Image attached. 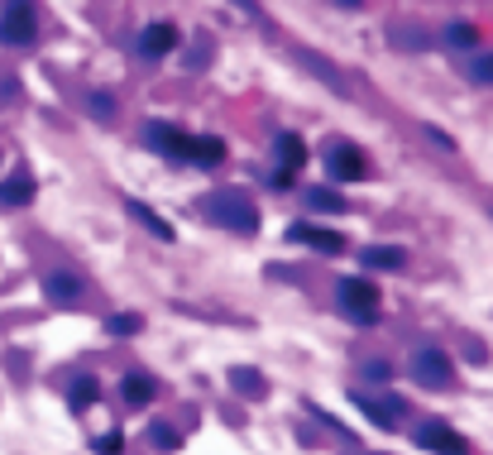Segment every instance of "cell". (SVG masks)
<instances>
[{"instance_id":"obj_1","label":"cell","mask_w":493,"mask_h":455,"mask_svg":"<svg viewBox=\"0 0 493 455\" xmlns=\"http://www.w3.org/2000/svg\"><path fill=\"white\" fill-rule=\"evenodd\" d=\"M207 216L216 226H226V230H235V235H254L259 230V207L245 197V192H216V197H207Z\"/></svg>"},{"instance_id":"obj_5","label":"cell","mask_w":493,"mask_h":455,"mask_svg":"<svg viewBox=\"0 0 493 455\" xmlns=\"http://www.w3.org/2000/svg\"><path fill=\"white\" fill-rule=\"evenodd\" d=\"M144 140H149V149H159L163 159H173V163H192V134H182L178 125L154 121V125L144 130Z\"/></svg>"},{"instance_id":"obj_16","label":"cell","mask_w":493,"mask_h":455,"mask_svg":"<svg viewBox=\"0 0 493 455\" xmlns=\"http://www.w3.org/2000/svg\"><path fill=\"white\" fill-rule=\"evenodd\" d=\"M307 211H321V216H345V197L331 192V188H307Z\"/></svg>"},{"instance_id":"obj_24","label":"cell","mask_w":493,"mask_h":455,"mask_svg":"<svg viewBox=\"0 0 493 455\" xmlns=\"http://www.w3.org/2000/svg\"><path fill=\"white\" fill-rule=\"evenodd\" d=\"M469 82H479V87H493V53L469 63Z\"/></svg>"},{"instance_id":"obj_23","label":"cell","mask_w":493,"mask_h":455,"mask_svg":"<svg viewBox=\"0 0 493 455\" xmlns=\"http://www.w3.org/2000/svg\"><path fill=\"white\" fill-rule=\"evenodd\" d=\"M149 441H154L159 450H178V446H182V441H178V431H173V427H163V422L149 427Z\"/></svg>"},{"instance_id":"obj_20","label":"cell","mask_w":493,"mask_h":455,"mask_svg":"<svg viewBox=\"0 0 493 455\" xmlns=\"http://www.w3.org/2000/svg\"><path fill=\"white\" fill-rule=\"evenodd\" d=\"M230 383H235V389H240L245 398H259V393H264V383H259V374H254V369H235Z\"/></svg>"},{"instance_id":"obj_12","label":"cell","mask_w":493,"mask_h":455,"mask_svg":"<svg viewBox=\"0 0 493 455\" xmlns=\"http://www.w3.org/2000/svg\"><path fill=\"white\" fill-rule=\"evenodd\" d=\"M44 288H48V297H53L58 307H72V302L82 297V283H77L72 274H48V278H44Z\"/></svg>"},{"instance_id":"obj_21","label":"cell","mask_w":493,"mask_h":455,"mask_svg":"<svg viewBox=\"0 0 493 455\" xmlns=\"http://www.w3.org/2000/svg\"><path fill=\"white\" fill-rule=\"evenodd\" d=\"M106 331H111V335H140L144 322H140L134 312H121V316H111V322H106Z\"/></svg>"},{"instance_id":"obj_27","label":"cell","mask_w":493,"mask_h":455,"mask_svg":"<svg viewBox=\"0 0 493 455\" xmlns=\"http://www.w3.org/2000/svg\"><path fill=\"white\" fill-rule=\"evenodd\" d=\"M364 374H369V379H379V383H388V374H393V369L379 364V360H369V364H364Z\"/></svg>"},{"instance_id":"obj_18","label":"cell","mask_w":493,"mask_h":455,"mask_svg":"<svg viewBox=\"0 0 493 455\" xmlns=\"http://www.w3.org/2000/svg\"><path fill=\"white\" fill-rule=\"evenodd\" d=\"M34 201V182L20 173V178H10V182H0V207H29Z\"/></svg>"},{"instance_id":"obj_6","label":"cell","mask_w":493,"mask_h":455,"mask_svg":"<svg viewBox=\"0 0 493 455\" xmlns=\"http://www.w3.org/2000/svg\"><path fill=\"white\" fill-rule=\"evenodd\" d=\"M412 441H417L421 450H431V455H465V450H469L465 436L450 431L446 422H421V427L412 431Z\"/></svg>"},{"instance_id":"obj_22","label":"cell","mask_w":493,"mask_h":455,"mask_svg":"<svg viewBox=\"0 0 493 455\" xmlns=\"http://www.w3.org/2000/svg\"><path fill=\"white\" fill-rule=\"evenodd\" d=\"M474 39H479V29H474V24H450L446 29V44L450 48H474Z\"/></svg>"},{"instance_id":"obj_15","label":"cell","mask_w":493,"mask_h":455,"mask_svg":"<svg viewBox=\"0 0 493 455\" xmlns=\"http://www.w3.org/2000/svg\"><path fill=\"white\" fill-rule=\"evenodd\" d=\"M360 259H364L369 268H388V274H393V268L407 264V249H398V245H369Z\"/></svg>"},{"instance_id":"obj_8","label":"cell","mask_w":493,"mask_h":455,"mask_svg":"<svg viewBox=\"0 0 493 455\" xmlns=\"http://www.w3.org/2000/svg\"><path fill=\"white\" fill-rule=\"evenodd\" d=\"M287 240L307 245V249H321V255H340V249H345V240H340L335 230H321V226H307V221L287 226Z\"/></svg>"},{"instance_id":"obj_9","label":"cell","mask_w":493,"mask_h":455,"mask_svg":"<svg viewBox=\"0 0 493 455\" xmlns=\"http://www.w3.org/2000/svg\"><path fill=\"white\" fill-rule=\"evenodd\" d=\"M354 402L369 412V422H379V427H398V417L407 412V402L393 398V393H383V398H369V393H354Z\"/></svg>"},{"instance_id":"obj_4","label":"cell","mask_w":493,"mask_h":455,"mask_svg":"<svg viewBox=\"0 0 493 455\" xmlns=\"http://www.w3.org/2000/svg\"><path fill=\"white\" fill-rule=\"evenodd\" d=\"M412 374H417V383H427V389H450L455 364L440 345H421V350H412Z\"/></svg>"},{"instance_id":"obj_2","label":"cell","mask_w":493,"mask_h":455,"mask_svg":"<svg viewBox=\"0 0 493 455\" xmlns=\"http://www.w3.org/2000/svg\"><path fill=\"white\" fill-rule=\"evenodd\" d=\"M340 316H350L354 326H373L379 322V293H373L369 278H340Z\"/></svg>"},{"instance_id":"obj_19","label":"cell","mask_w":493,"mask_h":455,"mask_svg":"<svg viewBox=\"0 0 493 455\" xmlns=\"http://www.w3.org/2000/svg\"><path fill=\"white\" fill-rule=\"evenodd\" d=\"M96 398H101V383H96L92 374H77V383H72V389H67V402H72V412L92 408Z\"/></svg>"},{"instance_id":"obj_26","label":"cell","mask_w":493,"mask_h":455,"mask_svg":"<svg viewBox=\"0 0 493 455\" xmlns=\"http://www.w3.org/2000/svg\"><path fill=\"white\" fill-rule=\"evenodd\" d=\"M111 111H115L111 92H92V115H96V121H111Z\"/></svg>"},{"instance_id":"obj_7","label":"cell","mask_w":493,"mask_h":455,"mask_svg":"<svg viewBox=\"0 0 493 455\" xmlns=\"http://www.w3.org/2000/svg\"><path fill=\"white\" fill-rule=\"evenodd\" d=\"M326 168H331V178H335V182H354V178H364V173H369V163H364V154H360L354 144H331Z\"/></svg>"},{"instance_id":"obj_10","label":"cell","mask_w":493,"mask_h":455,"mask_svg":"<svg viewBox=\"0 0 493 455\" xmlns=\"http://www.w3.org/2000/svg\"><path fill=\"white\" fill-rule=\"evenodd\" d=\"M173 44H178V29H173V24H149V29L140 34V53H144V58H163Z\"/></svg>"},{"instance_id":"obj_3","label":"cell","mask_w":493,"mask_h":455,"mask_svg":"<svg viewBox=\"0 0 493 455\" xmlns=\"http://www.w3.org/2000/svg\"><path fill=\"white\" fill-rule=\"evenodd\" d=\"M34 34H39V15H34V5L10 0V5L0 10V44H5V48H24V44H34Z\"/></svg>"},{"instance_id":"obj_25","label":"cell","mask_w":493,"mask_h":455,"mask_svg":"<svg viewBox=\"0 0 493 455\" xmlns=\"http://www.w3.org/2000/svg\"><path fill=\"white\" fill-rule=\"evenodd\" d=\"M121 450H125V436H121V431L96 436V455H121Z\"/></svg>"},{"instance_id":"obj_13","label":"cell","mask_w":493,"mask_h":455,"mask_svg":"<svg viewBox=\"0 0 493 455\" xmlns=\"http://www.w3.org/2000/svg\"><path fill=\"white\" fill-rule=\"evenodd\" d=\"M278 173H287V178H293V168H302V163H307V144H302L297 140V134H278Z\"/></svg>"},{"instance_id":"obj_11","label":"cell","mask_w":493,"mask_h":455,"mask_svg":"<svg viewBox=\"0 0 493 455\" xmlns=\"http://www.w3.org/2000/svg\"><path fill=\"white\" fill-rule=\"evenodd\" d=\"M121 393H125L130 408H144V402H154V379L140 374V369H130V374L121 379Z\"/></svg>"},{"instance_id":"obj_14","label":"cell","mask_w":493,"mask_h":455,"mask_svg":"<svg viewBox=\"0 0 493 455\" xmlns=\"http://www.w3.org/2000/svg\"><path fill=\"white\" fill-rule=\"evenodd\" d=\"M220 159H226V140H216V134L192 140V163L197 168H220Z\"/></svg>"},{"instance_id":"obj_17","label":"cell","mask_w":493,"mask_h":455,"mask_svg":"<svg viewBox=\"0 0 493 455\" xmlns=\"http://www.w3.org/2000/svg\"><path fill=\"white\" fill-rule=\"evenodd\" d=\"M130 216H134V221H140L149 235H159V240H173V226H168L159 211H149L144 201H130Z\"/></svg>"}]
</instances>
